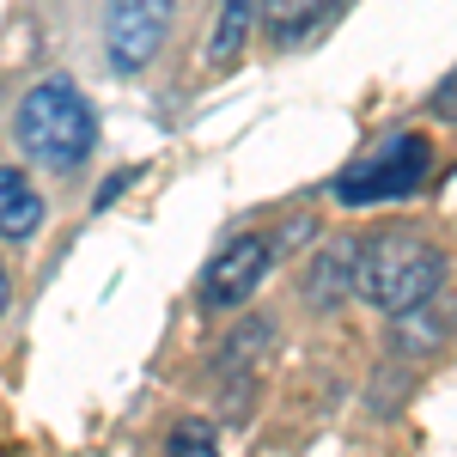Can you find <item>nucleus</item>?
<instances>
[{
	"label": "nucleus",
	"mask_w": 457,
	"mask_h": 457,
	"mask_svg": "<svg viewBox=\"0 0 457 457\" xmlns=\"http://www.w3.org/2000/svg\"><path fill=\"white\" fill-rule=\"evenodd\" d=\"M12 141L25 159L49 165V171H73L92 159L98 146V110L73 79H43L31 86L19 110H12Z\"/></svg>",
	"instance_id": "f257e3e1"
},
{
	"label": "nucleus",
	"mask_w": 457,
	"mask_h": 457,
	"mask_svg": "<svg viewBox=\"0 0 457 457\" xmlns=\"http://www.w3.org/2000/svg\"><path fill=\"white\" fill-rule=\"evenodd\" d=\"M445 250H433L421 232H378L372 245H360V262H353V293L366 305H378L385 317L409 312V305H427L445 293Z\"/></svg>",
	"instance_id": "f03ea898"
},
{
	"label": "nucleus",
	"mask_w": 457,
	"mask_h": 457,
	"mask_svg": "<svg viewBox=\"0 0 457 457\" xmlns=\"http://www.w3.org/2000/svg\"><path fill=\"white\" fill-rule=\"evenodd\" d=\"M427 177H433V146L421 135H390L372 159H360L336 177V195L366 208V202H396V195H415Z\"/></svg>",
	"instance_id": "7ed1b4c3"
},
{
	"label": "nucleus",
	"mask_w": 457,
	"mask_h": 457,
	"mask_svg": "<svg viewBox=\"0 0 457 457\" xmlns=\"http://www.w3.org/2000/svg\"><path fill=\"white\" fill-rule=\"evenodd\" d=\"M177 0H110L104 19V55L116 73H146L171 37Z\"/></svg>",
	"instance_id": "20e7f679"
},
{
	"label": "nucleus",
	"mask_w": 457,
	"mask_h": 457,
	"mask_svg": "<svg viewBox=\"0 0 457 457\" xmlns=\"http://www.w3.org/2000/svg\"><path fill=\"white\" fill-rule=\"evenodd\" d=\"M269 269H275V238H238V245H226L220 256L208 262V275L195 287V299H202V312H238L256 287L269 281Z\"/></svg>",
	"instance_id": "39448f33"
},
{
	"label": "nucleus",
	"mask_w": 457,
	"mask_h": 457,
	"mask_svg": "<svg viewBox=\"0 0 457 457\" xmlns=\"http://www.w3.org/2000/svg\"><path fill=\"white\" fill-rule=\"evenodd\" d=\"M353 262H360V238H329L305 269V305L312 312H336L353 293Z\"/></svg>",
	"instance_id": "423d86ee"
},
{
	"label": "nucleus",
	"mask_w": 457,
	"mask_h": 457,
	"mask_svg": "<svg viewBox=\"0 0 457 457\" xmlns=\"http://www.w3.org/2000/svg\"><path fill=\"white\" fill-rule=\"evenodd\" d=\"M348 0H262V31L275 49H305Z\"/></svg>",
	"instance_id": "0eeeda50"
},
{
	"label": "nucleus",
	"mask_w": 457,
	"mask_h": 457,
	"mask_svg": "<svg viewBox=\"0 0 457 457\" xmlns=\"http://www.w3.org/2000/svg\"><path fill=\"white\" fill-rule=\"evenodd\" d=\"M43 220H49L43 189H37L25 171L0 165V238H6V245H25V238H37V226H43Z\"/></svg>",
	"instance_id": "6e6552de"
},
{
	"label": "nucleus",
	"mask_w": 457,
	"mask_h": 457,
	"mask_svg": "<svg viewBox=\"0 0 457 457\" xmlns=\"http://www.w3.org/2000/svg\"><path fill=\"white\" fill-rule=\"evenodd\" d=\"M250 19H256V0H220V19L208 37V68H232L250 43Z\"/></svg>",
	"instance_id": "1a4fd4ad"
},
{
	"label": "nucleus",
	"mask_w": 457,
	"mask_h": 457,
	"mask_svg": "<svg viewBox=\"0 0 457 457\" xmlns=\"http://www.w3.org/2000/svg\"><path fill=\"white\" fill-rule=\"evenodd\" d=\"M445 336H452V323H445V305L439 299L396 312V348L403 353H433V348H445Z\"/></svg>",
	"instance_id": "9d476101"
},
{
	"label": "nucleus",
	"mask_w": 457,
	"mask_h": 457,
	"mask_svg": "<svg viewBox=\"0 0 457 457\" xmlns=\"http://www.w3.org/2000/svg\"><path fill=\"white\" fill-rule=\"evenodd\" d=\"M275 348V329H269V317H245L232 336H226V348L213 353V372H245L256 353Z\"/></svg>",
	"instance_id": "9b49d317"
},
{
	"label": "nucleus",
	"mask_w": 457,
	"mask_h": 457,
	"mask_svg": "<svg viewBox=\"0 0 457 457\" xmlns=\"http://www.w3.org/2000/svg\"><path fill=\"white\" fill-rule=\"evenodd\" d=\"M165 457H220V445H213V427H208V421H177Z\"/></svg>",
	"instance_id": "f8f14e48"
},
{
	"label": "nucleus",
	"mask_w": 457,
	"mask_h": 457,
	"mask_svg": "<svg viewBox=\"0 0 457 457\" xmlns=\"http://www.w3.org/2000/svg\"><path fill=\"white\" fill-rule=\"evenodd\" d=\"M129 183H135V171H116V177L104 183V189H98V208H110V202H116V195L129 189Z\"/></svg>",
	"instance_id": "ddd939ff"
},
{
	"label": "nucleus",
	"mask_w": 457,
	"mask_h": 457,
	"mask_svg": "<svg viewBox=\"0 0 457 457\" xmlns=\"http://www.w3.org/2000/svg\"><path fill=\"white\" fill-rule=\"evenodd\" d=\"M452 98H457V86H452V79H439V98H433V110H439L445 122H452Z\"/></svg>",
	"instance_id": "4468645a"
},
{
	"label": "nucleus",
	"mask_w": 457,
	"mask_h": 457,
	"mask_svg": "<svg viewBox=\"0 0 457 457\" xmlns=\"http://www.w3.org/2000/svg\"><path fill=\"white\" fill-rule=\"evenodd\" d=\"M6 305H12V275H6V262H0V317H6Z\"/></svg>",
	"instance_id": "2eb2a0df"
}]
</instances>
